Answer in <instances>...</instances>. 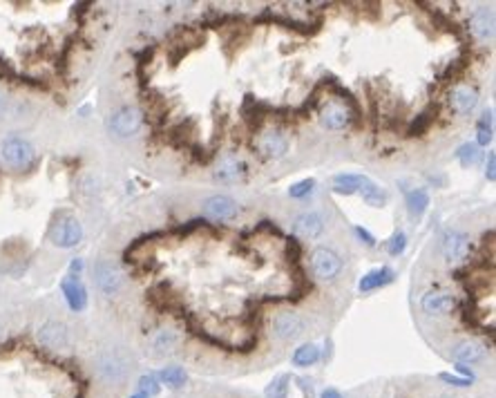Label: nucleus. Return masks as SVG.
<instances>
[{
    "instance_id": "obj_1",
    "label": "nucleus",
    "mask_w": 496,
    "mask_h": 398,
    "mask_svg": "<svg viewBox=\"0 0 496 398\" xmlns=\"http://www.w3.org/2000/svg\"><path fill=\"white\" fill-rule=\"evenodd\" d=\"M50 240L58 249H74L83 240V226L74 215H61L50 229Z\"/></svg>"
},
{
    "instance_id": "obj_2",
    "label": "nucleus",
    "mask_w": 496,
    "mask_h": 398,
    "mask_svg": "<svg viewBox=\"0 0 496 398\" xmlns=\"http://www.w3.org/2000/svg\"><path fill=\"white\" fill-rule=\"evenodd\" d=\"M0 159L9 168H27L34 161V146L23 137H7L0 143Z\"/></svg>"
},
{
    "instance_id": "obj_3",
    "label": "nucleus",
    "mask_w": 496,
    "mask_h": 398,
    "mask_svg": "<svg viewBox=\"0 0 496 398\" xmlns=\"http://www.w3.org/2000/svg\"><path fill=\"white\" fill-rule=\"evenodd\" d=\"M141 125H143V114L139 107H121V110H116L112 116H110V121H107V130H110V134H114V137H119V139H128L132 137V134H137L141 130Z\"/></svg>"
},
{
    "instance_id": "obj_4",
    "label": "nucleus",
    "mask_w": 496,
    "mask_h": 398,
    "mask_svg": "<svg viewBox=\"0 0 496 398\" xmlns=\"http://www.w3.org/2000/svg\"><path fill=\"white\" fill-rule=\"evenodd\" d=\"M94 282L105 295H116L125 282V275L119 264H114L110 260H98L94 264Z\"/></svg>"
},
{
    "instance_id": "obj_5",
    "label": "nucleus",
    "mask_w": 496,
    "mask_h": 398,
    "mask_svg": "<svg viewBox=\"0 0 496 398\" xmlns=\"http://www.w3.org/2000/svg\"><path fill=\"white\" fill-rule=\"evenodd\" d=\"M311 266H313V273L318 280L322 282H331V280H336L342 271V260L336 251H331L327 247H320L313 251L311 255Z\"/></svg>"
},
{
    "instance_id": "obj_6",
    "label": "nucleus",
    "mask_w": 496,
    "mask_h": 398,
    "mask_svg": "<svg viewBox=\"0 0 496 398\" xmlns=\"http://www.w3.org/2000/svg\"><path fill=\"white\" fill-rule=\"evenodd\" d=\"M36 338H39V342L45 349H52V351L69 347V329L63 322H56V320L45 322L39 329V333H36Z\"/></svg>"
},
{
    "instance_id": "obj_7",
    "label": "nucleus",
    "mask_w": 496,
    "mask_h": 398,
    "mask_svg": "<svg viewBox=\"0 0 496 398\" xmlns=\"http://www.w3.org/2000/svg\"><path fill=\"white\" fill-rule=\"evenodd\" d=\"M237 202L228 195H213L204 202V215L215 222H228L237 217Z\"/></svg>"
},
{
    "instance_id": "obj_8",
    "label": "nucleus",
    "mask_w": 496,
    "mask_h": 398,
    "mask_svg": "<svg viewBox=\"0 0 496 398\" xmlns=\"http://www.w3.org/2000/svg\"><path fill=\"white\" fill-rule=\"evenodd\" d=\"M304 327H306V324L302 320V315H297L293 311L279 313V315H275V320H273V333L279 340H295V338H300L304 333Z\"/></svg>"
},
{
    "instance_id": "obj_9",
    "label": "nucleus",
    "mask_w": 496,
    "mask_h": 398,
    "mask_svg": "<svg viewBox=\"0 0 496 398\" xmlns=\"http://www.w3.org/2000/svg\"><path fill=\"white\" fill-rule=\"evenodd\" d=\"M470 253V238L461 231H447L443 235V255L447 262H461Z\"/></svg>"
},
{
    "instance_id": "obj_10",
    "label": "nucleus",
    "mask_w": 496,
    "mask_h": 398,
    "mask_svg": "<svg viewBox=\"0 0 496 398\" xmlns=\"http://www.w3.org/2000/svg\"><path fill=\"white\" fill-rule=\"evenodd\" d=\"M420 306L427 315H447L456 309V297L445 291H429L422 295Z\"/></svg>"
},
{
    "instance_id": "obj_11",
    "label": "nucleus",
    "mask_w": 496,
    "mask_h": 398,
    "mask_svg": "<svg viewBox=\"0 0 496 398\" xmlns=\"http://www.w3.org/2000/svg\"><path fill=\"white\" fill-rule=\"evenodd\" d=\"M320 123L327 130H345L351 123V114L342 103L329 101V103H324L320 110Z\"/></svg>"
},
{
    "instance_id": "obj_12",
    "label": "nucleus",
    "mask_w": 496,
    "mask_h": 398,
    "mask_svg": "<svg viewBox=\"0 0 496 398\" xmlns=\"http://www.w3.org/2000/svg\"><path fill=\"white\" fill-rule=\"evenodd\" d=\"M61 289H63V295H65L67 306L72 311H83L87 306V291H85L83 282L78 280V275H67L63 280Z\"/></svg>"
},
{
    "instance_id": "obj_13",
    "label": "nucleus",
    "mask_w": 496,
    "mask_h": 398,
    "mask_svg": "<svg viewBox=\"0 0 496 398\" xmlns=\"http://www.w3.org/2000/svg\"><path fill=\"white\" fill-rule=\"evenodd\" d=\"M470 30L479 41H492L494 36V12L488 7L476 9L470 18Z\"/></svg>"
},
{
    "instance_id": "obj_14",
    "label": "nucleus",
    "mask_w": 496,
    "mask_h": 398,
    "mask_svg": "<svg viewBox=\"0 0 496 398\" xmlns=\"http://www.w3.org/2000/svg\"><path fill=\"white\" fill-rule=\"evenodd\" d=\"M324 231V220L318 213H302L293 224V233L302 240H315Z\"/></svg>"
},
{
    "instance_id": "obj_15",
    "label": "nucleus",
    "mask_w": 496,
    "mask_h": 398,
    "mask_svg": "<svg viewBox=\"0 0 496 398\" xmlns=\"http://www.w3.org/2000/svg\"><path fill=\"white\" fill-rule=\"evenodd\" d=\"M476 103H479V92L470 85H458L449 94V105L454 107L458 114H470Z\"/></svg>"
},
{
    "instance_id": "obj_16",
    "label": "nucleus",
    "mask_w": 496,
    "mask_h": 398,
    "mask_svg": "<svg viewBox=\"0 0 496 398\" xmlns=\"http://www.w3.org/2000/svg\"><path fill=\"white\" fill-rule=\"evenodd\" d=\"M259 150L264 152L266 157H270V159H279V157L286 155L288 141H286V137L279 130H268L264 137H261V141H259Z\"/></svg>"
},
{
    "instance_id": "obj_17",
    "label": "nucleus",
    "mask_w": 496,
    "mask_h": 398,
    "mask_svg": "<svg viewBox=\"0 0 496 398\" xmlns=\"http://www.w3.org/2000/svg\"><path fill=\"white\" fill-rule=\"evenodd\" d=\"M452 356L454 360H458V365H467V363H479V360H483L485 356V347L481 345V342H476V340H463V342H458V345L452 349Z\"/></svg>"
},
{
    "instance_id": "obj_18",
    "label": "nucleus",
    "mask_w": 496,
    "mask_h": 398,
    "mask_svg": "<svg viewBox=\"0 0 496 398\" xmlns=\"http://www.w3.org/2000/svg\"><path fill=\"white\" fill-rule=\"evenodd\" d=\"M244 175H246V166L241 164L239 159H235V157L224 159L219 164V168L215 170V177H217L219 182H224V184H235Z\"/></svg>"
},
{
    "instance_id": "obj_19",
    "label": "nucleus",
    "mask_w": 496,
    "mask_h": 398,
    "mask_svg": "<svg viewBox=\"0 0 496 398\" xmlns=\"http://www.w3.org/2000/svg\"><path fill=\"white\" fill-rule=\"evenodd\" d=\"M393 280V271L389 266H382V269H376V271H369V273L360 280L358 289L360 291H376V289H380L385 284H389Z\"/></svg>"
},
{
    "instance_id": "obj_20",
    "label": "nucleus",
    "mask_w": 496,
    "mask_h": 398,
    "mask_svg": "<svg viewBox=\"0 0 496 398\" xmlns=\"http://www.w3.org/2000/svg\"><path fill=\"white\" fill-rule=\"evenodd\" d=\"M365 175H338L333 179V191L336 193H345V195H351V193H360V188L365 184Z\"/></svg>"
},
{
    "instance_id": "obj_21",
    "label": "nucleus",
    "mask_w": 496,
    "mask_h": 398,
    "mask_svg": "<svg viewBox=\"0 0 496 398\" xmlns=\"http://www.w3.org/2000/svg\"><path fill=\"white\" fill-rule=\"evenodd\" d=\"M360 193H363L365 202L369 206H374V208H380V206L387 204V193L376 182H371L369 177L365 179V184H363V188H360Z\"/></svg>"
},
{
    "instance_id": "obj_22",
    "label": "nucleus",
    "mask_w": 496,
    "mask_h": 398,
    "mask_svg": "<svg viewBox=\"0 0 496 398\" xmlns=\"http://www.w3.org/2000/svg\"><path fill=\"white\" fill-rule=\"evenodd\" d=\"M429 206V195L425 188H413L407 193V208L411 217H420Z\"/></svg>"
},
{
    "instance_id": "obj_23",
    "label": "nucleus",
    "mask_w": 496,
    "mask_h": 398,
    "mask_svg": "<svg viewBox=\"0 0 496 398\" xmlns=\"http://www.w3.org/2000/svg\"><path fill=\"white\" fill-rule=\"evenodd\" d=\"M318 360H320V349L315 347L313 342L297 347L293 354V365H297V367H311L318 363Z\"/></svg>"
},
{
    "instance_id": "obj_24",
    "label": "nucleus",
    "mask_w": 496,
    "mask_h": 398,
    "mask_svg": "<svg viewBox=\"0 0 496 398\" xmlns=\"http://www.w3.org/2000/svg\"><path fill=\"white\" fill-rule=\"evenodd\" d=\"M481 157H483V152L479 150L476 143H465V146H461V148H458V152H456V159L461 161L465 168L476 166L481 161Z\"/></svg>"
},
{
    "instance_id": "obj_25",
    "label": "nucleus",
    "mask_w": 496,
    "mask_h": 398,
    "mask_svg": "<svg viewBox=\"0 0 496 398\" xmlns=\"http://www.w3.org/2000/svg\"><path fill=\"white\" fill-rule=\"evenodd\" d=\"M161 383H166L168 387H182L186 383V372L182 367H166L161 369Z\"/></svg>"
},
{
    "instance_id": "obj_26",
    "label": "nucleus",
    "mask_w": 496,
    "mask_h": 398,
    "mask_svg": "<svg viewBox=\"0 0 496 398\" xmlns=\"http://www.w3.org/2000/svg\"><path fill=\"white\" fill-rule=\"evenodd\" d=\"M159 392H161V385H159V378L155 374H143L139 378V394L152 398V396H157Z\"/></svg>"
},
{
    "instance_id": "obj_27",
    "label": "nucleus",
    "mask_w": 496,
    "mask_h": 398,
    "mask_svg": "<svg viewBox=\"0 0 496 398\" xmlns=\"http://www.w3.org/2000/svg\"><path fill=\"white\" fill-rule=\"evenodd\" d=\"M288 383H291V378L288 376H277L275 381L266 387V398H286L288 396Z\"/></svg>"
},
{
    "instance_id": "obj_28",
    "label": "nucleus",
    "mask_w": 496,
    "mask_h": 398,
    "mask_svg": "<svg viewBox=\"0 0 496 398\" xmlns=\"http://www.w3.org/2000/svg\"><path fill=\"white\" fill-rule=\"evenodd\" d=\"M479 143L481 146H488L492 141V110H485L483 112V119L479 121Z\"/></svg>"
},
{
    "instance_id": "obj_29",
    "label": "nucleus",
    "mask_w": 496,
    "mask_h": 398,
    "mask_svg": "<svg viewBox=\"0 0 496 398\" xmlns=\"http://www.w3.org/2000/svg\"><path fill=\"white\" fill-rule=\"evenodd\" d=\"M315 188V179H304V182H297L295 186L288 188V195L295 197V199H302L306 195H311Z\"/></svg>"
},
{
    "instance_id": "obj_30",
    "label": "nucleus",
    "mask_w": 496,
    "mask_h": 398,
    "mask_svg": "<svg viewBox=\"0 0 496 398\" xmlns=\"http://www.w3.org/2000/svg\"><path fill=\"white\" fill-rule=\"evenodd\" d=\"M407 247V238H405V233H393L391 240L387 242V251H389V255H400Z\"/></svg>"
},
{
    "instance_id": "obj_31",
    "label": "nucleus",
    "mask_w": 496,
    "mask_h": 398,
    "mask_svg": "<svg viewBox=\"0 0 496 398\" xmlns=\"http://www.w3.org/2000/svg\"><path fill=\"white\" fill-rule=\"evenodd\" d=\"M440 381L449 383V385H456V387H467L472 383V381H467V378H458V376H452V374H440Z\"/></svg>"
},
{
    "instance_id": "obj_32",
    "label": "nucleus",
    "mask_w": 496,
    "mask_h": 398,
    "mask_svg": "<svg viewBox=\"0 0 496 398\" xmlns=\"http://www.w3.org/2000/svg\"><path fill=\"white\" fill-rule=\"evenodd\" d=\"M175 345V336L170 331H166V333H161L159 336V340H157V347L161 349V347H166V349H170Z\"/></svg>"
},
{
    "instance_id": "obj_33",
    "label": "nucleus",
    "mask_w": 496,
    "mask_h": 398,
    "mask_svg": "<svg viewBox=\"0 0 496 398\" xmlns=\"http://www.w3.org/2000/svg\"><path fill=\"white\" fill-rule=\"evenodd\" d=\"M356 235H358V238H360V240H363L365 244H367V247H376V240H374V235H371V233H369V231H365V229H360V226H358V229H356Z\"/></svg>"
},
{
    "instance_id": "obj_34",
    "label": "nucleus",
    "mask_w": 496,
    "mask_h": 398,
    "mask_svg": "<svg viewBox=\"0 0 496 398\" xmlns=\"http://www.w3.org/2000/svg\"><path fill=\"white\" fill-rule=\"evenodd\" d=\"M494 166H496V155H494V152H490L488 166H485V177H488L490 182H494V179H496V175H494Z\"/></svg>"
},
{
    "instance_id": "obj_35",
    "label": "nucleus",
    "mask_w": 496,
    "mask_h": 398,
    "mask_svg": "<svg viewBox=\"0 0 496 398\" xmlns=\"http://www.w3.org/2000/svg\"><path fill=\"white\" fill-rule=\"evenodd\" d=\"M300 383H302L300 387L304 390V394L313 398V387H311V381H306V378H300Z\"/></svg>"
},
{
    "instance_id": "obj_36",
    "label": "nucleus",
    "mask_w": 496,
    "mask_h": 398,
    "mask_svg": "<svg viewBox=\"0 0 496 398\" xmlns=\"http://www.w3.org/2000/svg\"><path fill=\"white\" fill-rule=\"evenodd\" d=\"M322 398H342V396H340V392H336V390H324V392H322Z\"/></svg>"
},
{
    "instance_id": "obj_37",
    "label": "nucleus",
    "mask_w": 496,
    "mask_h": 398,
    "mask_svg": "<svg viewBox=\"0 0 496 398\" xmlns=\"http://www.w3.org/2000/svg\"><path fill=\"white\" fill-rule=\"evenodd\" d=\"M130 398H148V396H143V394H134V396H130Z\"/></svg>"
},
{
    "instance_id": "obj_38",
    "label": "nucleus",
    "mask_w": 496,
    "mask_h": 398,
    "mask_svg": "<svg viewBox=\"0 0 496 398\" xmlns=\"http://www.w3.org/2000/svg\"><path fill=\"white\" fill-rule=\"evenodd\" d=\"M0 331H3V322H0Z\"/></svg>"
}]
</instances>
